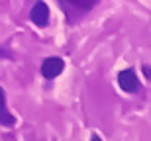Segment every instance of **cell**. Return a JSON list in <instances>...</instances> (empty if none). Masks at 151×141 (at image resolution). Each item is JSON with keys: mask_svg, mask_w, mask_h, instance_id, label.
Instances as JSON below:
<instances>
[{"mask_svg": "<svg viewBox=\"0 0 151 141\" xmlns=\"http://www.w3.org/2000/svg\"><path fill=\"white\" fill-rule=\"evenodd\" d=\"M118 84L128 94H135L139 90V80H137V77H135V73L132 69H124V71L118 73Z\"/></svg>", "mask_w": 151, "mask_h": 141, "instance_id": "6da1fadb", "label": "cell"}, {"mask_svg": "<svg viewBox=\"0 0 151 141\" xmlns=\"http://www.w3.org/2000/svg\"><path fill=\"white\" fill-rule=\"evenodd\" d=\"M29 20L37 26V28H45L49 24V6L43 0H35L29 12Z\"/></svg>", "mask_w": 151, "mask_h": 141, "instance_id": "7a4b0ae2", "label": "cell"}, {"mask_svg": "<svg viewBox=\"0 0 151 141\" xmlns=\"http://www.w3.org/2000/svg\"><path fill=\"white\" fill-rule=\"evenodd\" d=\"M63 69H65V61L61 57H49L41 65V74L45 79H55V77H59L63 73Z\"/></svg>", "mask_w": 151, "mask_h": 141, "instance_id": "3957f363", "label": "cell"}, {"mask_svg": "<svg viewBox=\"0 0 151 141\" xmlns=\"http://www.w3.org/2000/svg\"><path fill=\"white\" fill-rule=\"evenodd\" d=\"M0 124L6 125V127L16 124V118L10 114V110L6 106V92L2 90V86H0Z\"/></svg>", "mask_w": 151, "mask_h": 141, "instance_id": "277c9868", "label": "cell"}, {"mask_svg": "<svg viewBox=\"0 0 151 141\" xmlns=\"http://www.w3.org/2000/svg\"><path fill=\"white\" fill-rule=\"evenodd\" d=\"M63 6L69 4L71 8H75V10L78 12H88L92 6H96V2H100V0H61Z\"/></svg>", "mask_w": 151, "mask_h": 141, "instance_id": "5b68a950", "label": "cell"}, {"mask_svg": "<svg viewBox=\"0 0 151 141\" xmlns=\"http://www.w3.org/2000/svg\"><path fill=\"white\" fill-rule=\"evenodd\" d=\"M90 141H102V139H100L98 135H92V139H90Z\"/></svg>", "mask_w": 151, "mask_h": 141, "instance_id": "8992f818", "label": "cell"}]
</instances>
